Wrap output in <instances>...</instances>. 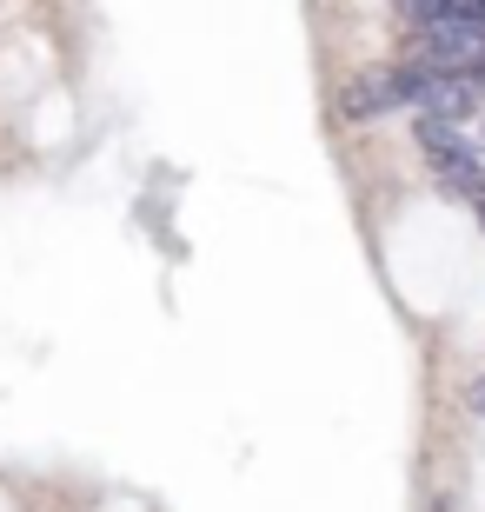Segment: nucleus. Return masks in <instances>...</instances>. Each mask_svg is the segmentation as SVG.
<instances>
[{
	"label": "nucleus",
	"mask_w": 485,
	"mask_h": 512,
	"mask_svg": "<svg viewBox=\"0 0 485 512\" xmlns=\"http://www.w3.org/2000/svg\"><path fill=\"white\" fill-rule=\"evenodd\" d=\"M406 27V60L419 67H446V74H472L485 67V0H412L399 7Z\"/></svg>",
	"instance_id": "1"
},
{
	"label": "nucleus",
	"mask_w": 485,
	"mask_h": 512,
	"mask_svg": "<svg viewBox=\"0 0 485 512\" xmlns=\"http://www.w3.org/2000/svg\"><path fill=\"white\" fill-rule=\"evenodd\" d=\"M399 107H412L406 60L399 67H366L339 87V120H379V114H399Z\"/></svg>",
	"instance_id": "2"
},
{
	"label": "nucleus",
	"mask_w": 485,
	"mask_h": 512,
	"mask_svg": "<svg viewBox=\"0 0 485 512\" xmlns=\"http://www.w3.org/2000/svg\"><path fill=\"white\" fill-rule=\"evenodd\" d=\"M466 406H472V413H479V419H485V373H479V380H472V386H466Z\"/></svg>",
	"instance_id": "3"
}]
</instances>
